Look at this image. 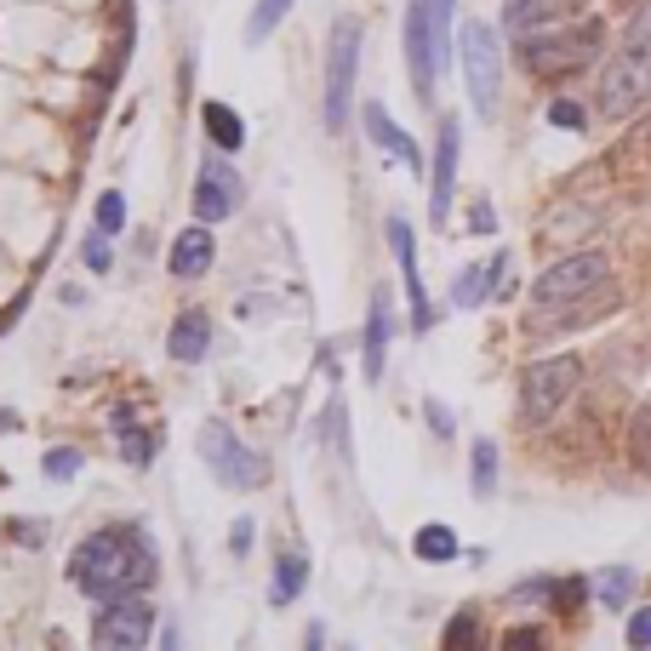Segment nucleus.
<instances>
[{"instance_id": "nucleus-1", "label": "nucleus", "mask_w": 651, "mask_h": 651, "mask_svg": "<svg viewBox=\"0 0 651 651\" xmlns=\"http://www.w3.org/2000/svg\"><path fill=\"white\" fill-rule=\"evenodd\" d=\"M69 582L103 606L144 595L155 582V548L144 526H97L92 537H81L75 555H69Z\"/></svg>"}, {"instance_id": "nucleus-2", "label": "nucleus", "mask_w": 651, "mask_h": 651, "mask_svg": "<svg viewBox=\"0 0 651 651\" xmlns=\"http://www.w3.org/2000/svg\"><path fill=\"white\" fill-rule=\"evenodd\" d=\"M606 46V23H566V29H532L521 34V63L532 69L537 81H560L577 75L582 63H595Z\"/></svg>"}, {"instance_id": "nucleus-3", "label": "nucleus", "mask_w": 651, "mask_h": 651, "mask_svg": "<svg viewBox=\"0 0 651 651\" xmlns=\"http://www.w3.org/2000/svg\"><path fill=\"white\" fill-rule=\"evenodd\" d=\"M577 384H582V360L577 355H548V360L526 366L521 371V418H526V429L555 423L560 406L577 395Z\"/></svg>"}, {"instance_id": "nucleus-4", "label": "nucleus", "mask_w": 651, "mask_h": 651, "mask_svg": "<svg viewBox=\"0 0 651 651\" xmlns=\"http://www.w3.org/2000/svg\"><path fill=\"white\" fill-rule=\"evenodd\" d=\"M600 115L606 120H629L640 103H651V41H629L606 69H600Z\"/></svg>"}, {"instance_id": "nucleus-5", "label": "nucleus", "mask_w": 651, "mask_h": 651, "mask_svg": "<svg viewBox=\"0 0 651 651\" xmlns=\"http://www.w3.org/2000/svg\"><path fill=\"white\" fill-rule=\"evenodd\" d=\"M195 445H200L206 469L218 474V486H229V492H258L263 480H269V463H263L229 423H206V429L195 434Z\"/></svg>"}, {"instance_id": "nucleus-6", "label": "nucleus", "mask_w": 651, "mask_h": 651, "mask_svg": "<svg viewBox=\"0 0 651 651\" xmlns=\"http://www.w3.org/2000/svg\"><path fill=\"white\" fill-rule=\"evenodd\" d=\"M360 41L366 29L355 18L332 23V46H326V132L349 126V103H355V69H360Z\"/></svg>"}, {"instance_id": "nucleus-7", "label": "nucleus", "mask_w": 651, "mask_h": 651, "mask_svg": "<svg viewBox=\"0 0 651 651\" xmlns=\"http://www.w3.org/2000/svg\"><path fill=\"white\" fill-rule=\"evenodd\" d=\"M463 81H469L474 115L492 120L497 86H503V41H497L492 23H463Z\"/></svg>"}, {"instance_id": "nucleus-8", "label": "nucleus", "mask_w": 651, "mask_h": 651, "mask_svg": "<svg viewBox=\"0 0 651 651\" xmlns=\"http://www.w3.org/2000/svg\"><path fill=\"white\" fill-rule=\"evenodd\" d=\"M606 281H611L606 252H571L560 263H548L532 281V303H577V297H595Z\"/></svg>"}, {"instance_id": "nucleus-9", "label": "nucleus", "mask_w": 651, "mask_h": 651, "mask_svg": "<svg viewBox=\"0 0 651 651\" xmlns=\"http://www.w3.org/2000/svg\"><path fill=\"white\" fill-rule=\"evenodd\" d=\"M149 634H155V606L144 595H126V600H109L92 623V645L97 651H149Z\"/></svg>"}, {"instance_id": "nucleus-10", "label": "nucleus", "mask_w": 651, "mask_h": 651, "mask_svg": "<svg viewBox=\"0 0 651 651\" xmlns=\"http://www.w3.org/2000/svg\"><path fill=\"white\" fill-rule=\"evenodd\" d=\"M458 149H463V126L445 115L440 137H434V166H429V223L434 229H445L452 200H458Z\"/></svg>"}, {"instance_id": "nucleus-11", "label": "nucleus", "mask_w": 651, "mask_h": 651, "mask_svg": "<svg viewBox=\"0 0 651 651\" xmlns=\"http://www.w3.org/2000/svg\"><path fill=\"white\" fill-rule=\"evenodd\" d=\"M400 41H406L411 92H418L423 103H434V75H440V57H434V34H429V0H411V7H406Z\"/></svg>"}, {"instance_id": "nucleus-12", "label": "nucleus", "mask_w": 651, "mask_h": 651, "mask_svg": "<svg viewBox=\"0 0 651 651\" xmlns=\"http://www.w3.org/2000/svg\"><path fill=\"white\" fill-rule=\"evenodd\" d=\"M240 200H246V183H240V171L229 160H206L200 178H195V218L200 223H223L240 212Z\"/></svg>"}, {"instance_id": "nucleus-13", "label": "nucleus", "mask_w": 651, "mask_h": 651, "mask_svg": "<svg viewBox=\"0 0 651 651\" xmlns=\"http://www.w3.org/2000/svg\"><path fill=\"white\" fill-rule=\"evenodd\" d=\"M617 308V292H595V297H577V303H532V321H526V332L532 337H555V332H571V326H589V321H600V315H611Z\"/></svg>"}, {"instance_id": "nucleus-14", "label": "nucleus", "mask_w": 651, "mask_h": 651, "mask_svg": "<svg viewBox=\"0 0 651 651\" xmlns=\"http://www.w3.org/2000/svg\"><path fill=\"white\" fill-rule=\"evenodd\" d=\"M389 246H395V258H400V274H406L411 332H429V326H434V308H429L423 274H418V234H411V223H406V218H389Z\"/></svg>"}, {"instance_id": "nucleus-15", "label": "nucleus", "mask_w": 651, "mask_h": 651, "mask_svg": "<svg viewBox=\"0 0 651 651\" xmlns=\"http://www.w3.org/2000/svg\"><path fill=\"white\" fill-rule=\"evenodd\" d=\"M389 337H395V308H389V292H371L366 349H360V371H366V384H384V355H389Z\"/></svg>"}, {"instance_id": "nucleus-16", "label": "nucleus", "mask_w": 651, "mask_h": 651, "mask_svg": "<svg viewBox=\"0 0 651 651\" xmlns=\"http://www.w3.org/2000/svg\"><path fill=\"white\" fill-rule=\"evenodd\" d=\"M589 0H508L503 7V23L514 29V34H532V29H555V23H566V18H577Z\"/></svg>"}, {"instance_id": "nucleus-17", "label": "nucleus", "mask_w": 651, "mask_h": 651, "mask_svg": "<svg viewBox=\"0 0 651 651\" xmlns=\"http://www.w3.org/2000/svg\"><path fill=\"white\" fill-rule=\"evenodd\" d=\"M206 349H212V321H206L200 308H183L166 332V355L178 366H195V360H206Z\"/></svg>"}, {"instance_id": "nucleus-18", "label": "nucleus", "mask_w": 651, "mask_h": 651, "mask_svg": "<svg viewBox=\"0 0 651 651\" xmlns=\"http://www.w3.org/2000/svg\"><path fill=\"white\" fill-rule=\"evenodd\" d=\"M171 274L178 281H200L206 269H212V223H195V229H183L178 240H171Z\"/></svg>"}, {"instance_id": "nucleus-19", "label": "nucleus", "mask_w": 651, "mask_h": 651, "mask_svg": "<svg viewBox=\"0 0 651 651\" xmlns=\"http://www.w3.org/2000/svg\"><path fill=\"white\" fill-rule=\"evenodd\" d=\"M360 120H366V132H371V137H377V144H384L395 160H406L411 171H423V149L411 144V132H400V126L389 120V109H384V103H366V109H360Z\"/></svg>"}, {"instance_id": "nucleus-20", "label": "nucleus", "mask_w": 651, "mask_h": 651, "mask_svg": "<svg viewBox=\"0 0 651 651\" xmlns=\"http://www.w3.org/2000/svg\"><path fill=\"white\" fill-rule=\"evenodd\" d=\"M503 269H508V252H497L492 263H469V269L458 274V286H452V303H458V308H480Z\"/></svg>"}, {"instance_id": "nucleus-21", "label": "nucleus", "mask_w": 651, "mask_h": 651, "mask_svg": "<svg viewBox=\"0 0 651 651\" xmlns=\"http://www.w3.org/2000/svg\"><path fill=\"white\" fill-rule=\"evenodd\" d=\"M469 492H474L480 503L497 492V445H492V434H480V440L469 445Z\"/></svg>"}, {"instance_id": "nucleus-22", "label": "nucleus", "mask_w": 651, "mask_h": 651, "mask_svg": "<svg viewBox=\"0 0 651 651\" xmlns=\"http://www.w3.org/2000/svg\"><path fill=\"white\" fill-rule=\"evenodd\" d=\"M200 120H206V137H212L223 155H234L240 144H246V126H240V115L229 109V103H206Z\"/></svg>"}, {"instance_id": "nucleus-23", "label": "nucleus", "mask_w": 651, "mask_h": 651, "mask_svg": "<svg viewBox=\"0 0 651 651\" xmlns=\"http://www.w3.org/2000/svg\"><path fill=\"white\" fill-rule=\"evenodd\" d=\"M303 582H308V560H303V555H281V560H274L269 600H274V606H292V600L303 595Z\"/></svg>"}, {"instance_id": "nucleus-24", "label": "nucleus", "mask_w": 651, "mask_h": 651, "mask_svg": "<svg viewBox=\"0 0 651 651\" xmlns=\"http://www.w3.org/2000/svg\"><path fill=\"white\" fill-rule=\"evenodd\" d=\"M411 548H418V560H429V566H445V560H458V532L452 526H423L418 537H411Z\"/></svg>"}, {"instance_id": "nucleus-25", "label": "nucleus", "mask_w": 651, "mask_h": 651, "mask_svg": "<svg viewBox=\"0 0 651 651\" xmlns=\"http://www.w3.org/2000/svg\"><path fill=\"white\" fill-rule=\"evenodd\" d=\"M634 566H611V571H600L595 577V600L606 606V611H623L629 606V595H634Z\"/></svg>"}, {"instance_id": "nucleus-26", "label": "nucleus", "mask_w": 651, "mask_h": 651, "mask_svg": "<svg viewBox=\"0 0 651 651\" xmlns=\"http://www.w3.org/2000/svg\"><path fill=\"white\" fill-rule=\"evenodd\" d=\"M292 12V0H258L252 18H246V46H263L274 29H281V18Z\"/></svg>"}, {"instance_id": "nucleus-27", "label": "nucleus", "mask_w": 651, "mask_h": 651, "mask_svg": "<svg viewBox=\"0 0 651 651\" xmlns=\"http://www.w3.org/2000/svg\"><path fill=\"white\" fill-rule=\"evenodd\" d=\"M115 440H120V458H126V463H137V469H144V463L155 458V440H149L144 429H137V423L126 418V411L115 418Z\"/></svg>"}, {"instance_id": "nucleus-28", "label": "nucleus", "mask_w": 651, "mask_h": 651, "mask_svg": "<svg viewBox=\"0 0 651 651\" xmlns=\"http://www.w3.org/2000/svg\"><path fill=\"white\" fill-rule=\"evenodd\" d=\"M629 463H634L640 474H651V400L629 418Z\"/></svg>"}, {"instance_id": "nucleus-29", "label": "nucleus", "mask_w": 651, "mask_h": 651, "mask_svg": "<svg viewBox=\"0 0 651 651\" xmlns=\"http://www.w3.org/2000/svg\"><path fill=\"white\" fill-rule=\"evenodd\" d=\"M81 469H86L81 445H52V452H46V480H75Z\"/></svg>"}, {"instance_id": "nucleus-30", "label": "nucleus", "mask_w": 651, "mask_h": 651, "mask_svg": "<svg viewBox=\"0 0 651 651\" xmlns=\"http://www.w3.org/2000/svg\"><path fill=\"white\" fill-rule=\"evenodd\" d=\"M474 640H480V617L458 611L452 623H445V651H474Z\"/></svg>"}, {"instance_id": "nucleus-31", "label": "nucleus", "mask_w": 651, "mask_h": 651, "mask_svg": "<svg viewBox=\"0 0 651 651\" xmlns=\"http://www.w3.org/2000/svg\"><path fill=\"white\" fill-rule=\"evenodd\" d=\"M548 126H560V132H582V126H589V115H582V103L555 97V103H548Z\"/></svg>"}, {"instance_id": "nucleus-32", "label": "nucleus", "mask_w": 651, "mask_h": 651, "mask_svg": "<svg viewBox=\"0 0 651 651\" xmlns=\"http://www.w3.org/2000/svg\"><path fill=\"white\" fill-rule=\"evenodd\" d=\"M97 229L103 234H115V229H126V200L109 189V195H97Z\"/></svg>"}, {"instance_id": "nucleus-33", "label": "nucleus", "mask_w": 651, "mask_h": 651, "mask_svg": "<svg viewBox=\"0 0 651 651\" xmlns=\"http://www.w3.org/2000/svg\"><path fill=\"white\" fill-rule=\"evenodd\" d=\"M503 651H548V634L521 623V629H508V634H503Z\"/></svg>"}, {"instance_id": "nucleus-34", "label": "nucleus", "mask_w": 651, "mask_h": 651, "mask_svg": "<svg viewBox=\"0 0 651 651\" xmlns=\"http://www.w3.org/2000/svg\"><path fill=\"white\" fill-rule=\"evenodd\" d=\"M629 651H651V606L629 617Z\"/></svg>"}, {"instance_id": "nucleus-35", "label": "nucleus", "mask_w": 651, "mask_h": 651, "mask_svg": "<svg viewBox=\"0 0 651 651\" xmlns=\"http://www.w3.org/2000/svg\"><path fill=\"white\" fill-rule=\"evenodd\" d=\"M86 269H92V274L109 269V234H103V229H97V234H86Z\"/></svg>"}, {"instance_id": "nucleus-36", "label": "nucleus", "mask_w": 651, "mask_h": 651, "mask_svg": "<svg viewBox=\"0 0 651 651\" xmlns=\"http://www.w3.org/2000/svg\"><path fill=\"white\" fill-rule=\"evenodd\" d=\"M423 418H429V429H434L440 440H452V429H458V423H452V411H445V406H440L434 395L423 400Z\"/></svg>"}, {"instance_id": "nucleus-37", "label": "nucleus", "mask_w": 651, "mask_h": 651, "mask_svg": "<svg viewBox=\"0 0 651 651\" xmlns=\"http://www.w3.org/2000/svg\"><path fill=\"white\" fill-rule=\"evenodd\" d=\"M577 600H582V577L555 582V606H560V611H577Z\"/></svg>"}, {"instance_id": "nucleus-38", "label": "nucleus", "mask_w": 651, "mask_h": 651, "mask_svg": "<svg viewBox=\"0 0 651 651\" xmlns=\"http://www.w3.org/2000/svg\"><path fill=\"white\" fill-rule=\"evenodd\" d=\"M469 229H474V234H492V229H497V212H492L486 200H480L474 212H469Z\"/></svg>"}, {"instance_id": "nucleus-39", "label": "nucleus", "mask_w": 651, "mask_h": 651, "mask_svg": "<svg viewBox=\"0 0 651 651\" xmlns=\"http://www.w3.org/2000/svg\"><path fill=\"white\" fill-rule=\"evenodd\" d=\"M229 548H234V555H246V548H252V521H234V532H229Z\"/></svg>"}, {"instance_id": "nucleus-40", "label": "nucleus", "mask_w": 651, "mask_h": 651, "mask_svg": "<svg viewBox=\"0 0 651 651\" xmlns=\"http://www.w3.org/2000/svg\"><path fill=\"white\" fill-rule=\"evenodd\" d=\"M634 41H651V0H645L640 18H634Z\"/></svg>"}, {"instance_id": "nucleus-41", "label": "nucleus", "mask_w": 651, "mask_h": 651, "mask_svg": "<svg viewBox=\"0 0 651 651\" xmlns=\"http://www.w3.org/2000/svg\"><path fill=\"white\" fill-rule=\"evenodd\" d=\"M321 640H326V629H321V623H308V640H303V651H321Z\"/></svg>"}, {"instance_id": "nucleus-42", "label": "nucleus", "mask_w": 651, "mask_h": 651, "mask_svg": "<svg viewBox=\"0 0 651 651\" xmlns=\"http://www.w3.org/2000/svg\"><path fill=\"white\" fill-rule=\"evenodd\" d=\"M160 651H183V640H178V629H166V634H160Z\"/></svg>"}, {"instance_id": "nucleus-43", "label": "nucleus", "mask_w": 651, "mask_h": 651, "mask_svg": "<svg viewBox=\"0 0 651 651\" xmlns=\"http://www.w3.org/2000/svg\"><path fill=\"white\" fill-rule=\"evenodd\" d=\"M18 429V411H0V434H12Z\"/></svg>"}]
</instances>
